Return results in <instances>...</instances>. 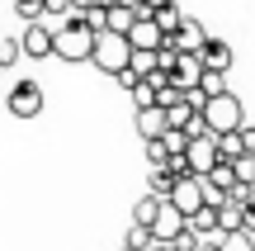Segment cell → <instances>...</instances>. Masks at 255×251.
Masks as SVG:
<instances>
[{
    "instance_id": "cell-1",
    "label": "cell",
    "mask_w": 255,
    "mask_h": 251,
    "mask_svg": "<svg viewBox=\"0 0 255 251\" xmlns=\"http://www.w3.org/2000/svg\"><path fill=\"white\" fill-rule=\"evenodd\" d=\"M199 123H203V133H213V138H222V133H237L241 123H246V109H241L237 90L208 95V100L199 104Z\"/></svg>"
},
{
    "instance_id": "cell-2",
    "label": "cell",
    "mask_w": 255,
    "mask_h": 251,
    "mask_svg": "<svg viewBox=\"0 0 255 251\" xmlns=\"http://www.w3.org/2000/svg\"><path fill=\"white\" fill-rule=\"evenodd\" d=\"M90 47H95V33L81 24V14H66L62 24H52V57H62V62H90Z\"/></svg>"
},
{
    "instance_id": "cell-3",
    "label": "cell",
    "mask_w": 255,
    "mask_h": 251,
    "mask_svg": "<svg viewBox=\"0 0 255 251\" xmlns=\"http://www.w3.org/2000/svg\"><path fill=\"white\" fill-rule=\"evenodd\" d=\"M128 57H132V47H128V38H123V33H109V28H100V33H95L90 62L100 66L104 76H119L123 66H128Z\"/></svg>"
},
{
    "instance_id": "cell-4",
    "label": "cell",
    "mask_w": 255,
    "mask_h": 251,
    "mask_svg": "<svg viewBox=\"0 0 255 251\" xmlns=\"http://www.w3.org/2000/svg\"><path fill=\"white\" fill-rule=\"evenodd\" d=\"M43 104H47V95H43V85H38V81H14V85H9V95H5V109L14 114V119H38Z\"/></svg>"
},
{
    "instance_id": "cell-5",
    "label": "cell",
    "mask_w": 255,
    "mask_h": 251,
    "mask_svg": "<svg viewBox=\"0 0 255 251\" xmlns=\"http://www.w3.org/2000/svg\"><path fill=\"white\" fill-rule=\"evenodd\" d=\"M184 166H189V176H208L218 166V138L213 133H194L184 142Z\"/></svg>"
},
{
    "instance_id": "cell-6",
    "label": "cell",
    "mask_w": 255,
    "mask_h": 251,
    "mask_svg": "<svg viewBox=\"0 0 255 251\" xmlns=\"http://www.w3.org/2000/svg\"><path fill=\"white\" fill-rule=\"evenodd\" d=\"M146 233H151V242L170 247L175 237H184V214H180V209H170V204L161 199V209H156V218L146 223Z\"/></svg>"
},
{
    "instance_id": "cell-7",
    "label": "cell",
    "mask_w": 255,
    "mask_h": 251,
    "mask_svg": "<svg viewBox=\"0 0 255 251\" xmlns=\"http://www.w3.org/2000/svg\"><path fill=\"white\" fill-rule=\"evenodd\" d=\"M199 71H203V62H199V52H175V62H170V71H165V85H175V90H194L199 85Z\"/></svg>"
},
{
    "instance_id": "cell-8",
    "label": "cell",
    "mask_w": 255,
    "mask_h": 251,
    "mask_svg": "<svg viewBox=\"0 0 255 251\" xmlns=\"http://www.w3.org/2000/svg\"><path fill=\"white\" fill-rule=\"evenodd\" d=\"M19 52H24V57H38V62L52 57V24H47V19H33V24L19 33Z\"/></svg>"
},
{
    "instance_id": "cell-9",
    "label": "cell",
    "mask_w": 255,
    "mask_h": 251,
    "mask_svg": "<svg viewBox=\"0 0 255 251\" xmlns=\"http://www.w3.org/2000/svg\"><path fill=\"white\" fill-rule=\"evenodd\" d=\"M165 204H170V209H180V214L189 218L194 209H203V180H199V176H180Z\"/></svg>"
},
{
    "instance_id": "cell-10",
    "label": "cell",
    "mask_w": 255,
    "mask_h": 251,
    "mask_svg": "<svg viewBox=\"0 0 255 251\" xmlns=\"http://www.w3.org/2000/svg\"><path fill=\"white\" fill-rule=\"evenodd\" d=\"M199 62H203V71H222L227 76L232 62H237V52H232V43H222V38H208V43L199 47Z\"/></svg>"
},
{
    "instance_id": "cell-11",
    "label": "cell",
    "mask_w": 255,
    "mask_h": 251,
    "mask_svg": "<svg viewBox=\"0 0 255 251\" xmlns=\"http://www.w3.org/2000/svg\"><path fill=\"white\" fill-rule=\"evenodd\" d=\"M203 43H208V28H203L199 19H180V28L170 33V47H175V52H199Z\"/></svg>"
},
{
    "instance_id": "cell-12",
    "label": "cell",
    "mask_w": 255,
    "mask_h": 251,
    "mask_svg": "<svg viewBox=\"0 0 255 251\" xmlns=\"http://www.w3.org/2000/svg\"><path fill=\"white\" fill-rule=\"evenodd\" d=\"M184 233H189V237H213V233H218V209H213V204L194 209V214L184 218Z\"/></svg>"
},
{
    "instance_id": "cell-13",
    "label": "cell",
    "mask_w": 255,
    "mask_h": 251,
    "mask_svg": "<svg viewBox=\"0 0 255 251\" xmlns=\"http://www.w3.org/2000/svg\"><path fill=\"white\" fill-rule=\"evenodd\" d=\"M137 133H142V142H151V138H161V133H165V114H161V104H146V109H137Z\"/></svg>"
},
{
    "instance_id": "cell-14",
    "label": "cell",
    "mask_w": 255,
    "mask_h": 251,
    "mask_svg": "<svg viewBox=\"0 0 255 251\" xmlns=\"http://www.w3.org/2000/svg\"><path fill=\"white\" fill-rule=\"evenodd\" d=\"M161 114H165V128H180V133H184V128L194 123V114H199V109H194V104L180 95V100H175V104H165Z\"/></svg>"
},
{
    "instance_id": "cell-15",
    "label": "cell",
    "mask_w": 255,
    "mask_h": 251,
    "mask_svg": "<svg viewBox=\"0 0 255 251\" xmlns=\"http://www.w3.org/2000/svg\"><path fill=\"white\" fill-rule=\"evenodd\" d=\"M180 19H184V9L175 5V0H165V5L151 9V24L161 28V33H175V28H180Z\"/></svg>"
},
{
    "instance_id": "cell-16",
    "label": "cell",
    "mask_w": 255,
    "mask_h": 251,
    "mask_svg": "<svg viewBox=\"0 0 255 251\" xmlns=\"http://www.w3.org/2000/svg\"><path fill=\"white\" fill-rule=\"evenodd\" d=\"M170 190H175V176H170V171H161V166H151L146 195H151V199H170Z\"/></svg>"
},
{
    "instance_id": "cell-17",
    "label": "cell",
    "mask_w": 255,
    "mask_h": 251,
    "mask_svg": "<svg viewBox=\"0 0 255 251\" xmlns=\"http://www.w3.org/2000/svg\"><path fill=\"white\" fill-rule=\"evenodd\" d=\"M218 233H241V204H232V199L218 204Z\"/></svg>"
},
{
    "instance_id": "cell-18",
    "label": "cell",
    "mask_w": 255,
    "mask_h": 251,
    "mask_svg": "<svg viewBox=\"0 0 255 251\" xmlns=\"http://www.w3.org/2000/svg\"><path fill=\"white\" fill-rule=\"evenodd\" d=\"M194 90H199L203 100H208V95H222L227 90V76L222 71H199V85H194Z\"/></svg>"
},
{
    "instance_id": "cell-19",
    "label": "cell",
    "mask_w": 255,
    "mask_h": 251,
    "mask_svg": "<svg viewBox=\"0 0 255 251\" xmlns=\"http://www.w3.org/2000/svg\"><path fill=\"white\" fill-rule=\"evenodd\" d=\"M218 251H255V237L251 233H222L218 237Z\"/></svg>"
},
{
    "instance_id": "cell-20",
    "label": "cell",
    "mask_w": 255,
    "mask_h": 251,
    "mask_svg": "<svg viewBox=\"0 0 255 251\" xmlns=\"http://www.w3.org/2000/svg\"><path fill=\"white\" fill-rule=\"evenodd\" d=\"M156 209H161V199H151V195H146V199H137V209H132V223H137V228H146V223L156 218Z\"/></svg>"
},
{
    "instance_id": "cell-21",
    "label": "cell",
    "mask_w": 255,
    "mask_h": 251,
    "mask_svg": "<svg viewBox=\"0 0 255 251\" xmlns=\"http://www.w3.org/2000/svg\"><path fill=\"white\" fill-rule=\"evenodd\" d=\"M128 95H132V104H137V109H146V104H156V85L146 81V76H142V81H137V85H132Z\"/></svg>"
},
{
    "instance_id": "cell-22",
    "label": "cell",
    "mask_w": 255,
    "mask_h": 251,
    "mask_svg": "<svg viewBox=\"0 0 255 251\" xmlns=\"http://www.w3.org/2000/svg\"><path fill=\"white\" fill-rule=\"evenodd\" d=\"M128 71L151 76V71H156V52H132V57H128Z\"/></svg>"
},
{
    "instance_id": "cell-23",
    "label": "cell",
    "mask_w": 255,
    "mask_h": 251,
    "mask_svg": "<svg viewBox=\"0 0 255 251\" xmlns=\"http://www.w3.org/2000/svg\"><path fill=\"white\" fill-rule=\"evenodd\" d=\"M151 247H156V242H151V233L132 223V233H128V247H123V251H151Z\"/></svg>"
},
{
    "instance_id": "cell-24",
    "label": "cell",
    "mask_w": 255,
    "mask_h": 251,
    "mask_svg": "<svg viewBox=\"0 0 255 251\" xmlns=\"http://www.w3.org/2000/svg\"><path fill=\"white\" fill-rule=\"evenodd\" d=\"M19 57H24V52H19V38H0V66H5V71L19 62Z\"/></svg>"
},
{
    "instance_id": "cell-25",
    "label": "cell",
    "mask_w": 255,
    "mask_h": 251,
    "mask_svg": "<svg viewBox=\"0 0 255 251\" xmlns=\"http://www.w3.org/2000/svg\"><path fill=\"white\" fill-rule=\"evenodd\" d=\"M237 147H241V157H255V128H251V123L237 128Z\"/></svg>"
},
{
    "instance_id": "cell-26",
    "label": "cell",
    "mask_w": 255,
    "mask_h": 251,
    "mask_svg": "<svg viewBox=\"0 0 255 251\" xmlns=\"http://www.w3.org/2000/svg\"><path fill=\"white\" fill-rule=\"evenodd\" d=\"M43 5V19H57V14H71V0H38Z\"/></svg>"
},
{
    "instance_id": "cell-27",
    "label": "cell",
    "mask_w": 255,
    "mask_h": 251,
    "mask_svg": "<svg viewBox=\"0 0 255 251\" xmlns=\"http://www.w3.org/2000/svg\"><path fill=\"white\" fill-rule=\"evenodd\" d=\"M14 9H19V19H28V24L43 19V5H38V0H14Z\"/></svg>"
},
{
    "instance_id": "cell-28",
    "label": "cell",
    "mask_w": 255,
    "mask_h": 251,
    "mask_svg": "<svg viewBox=\"0 0 255 251\" xmlns=\"http://www.w3.org/2000/svg\"><path fill=\"white\" fill-rule=\"evenodd\" d=\"M241 233L255 237V199H246V204H241Z\"/></svg>"
},
{
    "instance_id": "cell-29",
    "label": "cell",
    "mask_w": 255,
    "mask_h": 251,
    "mask_svg": "<svg viewBox=\"0 0 255 251\" xmlns=\"http://www.w3.org/2000/svg\"><path fill=\"white\" fill-rule=\"evenodd\" d=\"M146 161H151V166H165V147H161V142H146Z\"/></svg>"
},
{
    "instance_id": "cell-30",
    "label": "cell",
    "mask_w": 255,
    "mask_h": 251,
    "mask_svg": "<svg viewBox=\"0 0 255 251\" xmlns=\"http://www.w3.org/2000/svg\"><path fill=\"white\" fill-rule=\"evenodd\" d=\"M114 81H119V85H123V90H132V85H137V81H142V76H137V71H128V66H123V71H119V76H114Z\"/></svg>"
},
{
    "instance_id": "cell-31",
    "label": "cell",
    "mask_w": 255,
    "mask_h": 251,
    "mask_svg": "<svg viewBox=\"0 0 255 251\" xmlns=\"http://www.w3.org/2000/svg\"><path fill=\"white\" fill-rule=\"evenodd\" d=\"M156 5H165V0H137V9H146V14H151Z\"/></svg>"
},
{
    "instance_id": "cell-32",
    "label": "cell",
    "mask_w": 255,
    "mask_h": 251,
    "mask_svg": "<svg viewBox=\"0 0 255 251\" xmlns=\"http://www.w3.org/2000/svg\"><path fill=\"white\" fill-rule=\"evenodd\" d=\"M95 5H100V9H109V5H119V0H95Z\"/></svg>"
},
{
    "instance_id": "cell-33",
    "label": "cell",
    "mask_w": 255,
    "mask_h": 251,
    "mask_svg": "<svg viewBox=\"0 0 255 251\" xmlns=\"http://www.w3.org/2000/svg\"><path fill=\"white\" fill-rule=\"evenodd\" d=\"M119 5H128V9H137V0H119Z\"/></svg>"
},
{
    "instance_id": "cell-34",
    "label": "cell",
    "mask_w": 255,
    "mask_h": 251,
    "mask_svg": "<svg viewBox=\"0 0 255 251\" xmlns=\"http://www.w3.org/2000/svg\"><path fill=\"white\" fill-rule=\"evenodd\" d=\"M151 251H170V247H161V242H156V247H151Z\"/></svg>"
}]
</instances>
